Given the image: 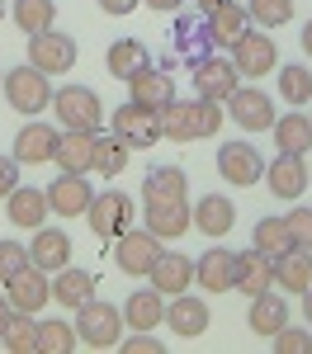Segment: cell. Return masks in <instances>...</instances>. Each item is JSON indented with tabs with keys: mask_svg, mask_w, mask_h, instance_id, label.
Here are the masks:
<instances>
[{
	"mask_svg": "<svg viewBox=\"0 0 312 354\" xmlns=\"http://www.w3.org/2000/svg\"><path fill=\"white\" fill-rule=\"evenodd\" d=\"M156 128L170 142H199V137L223 133V104L218 100H170L166 109H156Z\"/></svg>",
	"mask_w": 312,
	"mask_h": 354,
	"instance_id": "6da1fadb",
	"label": "cell"
},
{
	"mask_svg": "<svg viewBox=\"0 0 312 354\" xmlns=\"http://www.w3.org/2000/svg\"><path fill=\"white\" fill-rule=\"evenodd\" d=\"M123 335V312L104 298H90L76 307V340L90 350H113Z\"/></svg>",
	"mask_w": 312,
	"mask_h": 354,
	"instance_id": "7a4b0ae2",
	"label": "cell"
},
{
	"mask_svg": "<svg viewBox=\"0 0 312 354\" xmlns=\"http://www.w3.org/2000/svg\"><path fill=\"white\" fill-rule=\"evenodd\" d=\"M0 95L10 100V109L24 113V118H33V113H43L48 104H53V85H48V76L38 71V66H15V71H5V81H0Z\"/></svg>",
	"mask_w": 312,
	"mask_h": 354,
	"instance_id": "3957f363",
	"label": "cell"
},
{
	"mask_svg": "<svg viewBox=\"0 0 312 354\" xmlns=\"http://www.w3.org/2000/svg\"><path fill=\"white\" fill-rule=\"evenodd\" d=\"M76 38L71 33H62V28H43V33H28V66H38L43 76H62V71H71L76 66Z\"/></svg>",
	"mask_w": 312,
	"mask_h": 354,
	"instance_id": "277c9868",
	"label": "cell"
},
{
	"mask_svg": "<svg viewBox=\"0 0 312 354\" xmlns=\"http://www.w3.org/2000/svg\"><path fill=\"white\" fill-rule=\"evenodd\" d=\"M232 66H237V76H251V81H260V76H270L275 66H279V48H275V38L265 33V28H246L232 48Z\"/></svg>",
	"mask_w": 312,
	"mask_h": 354,
	"instance_id": "5b68a950",
	"label": "cell"
},
{
	"mask_svg": "<svg viewBox=\"0 0 312 354\" xmlns=\"http://www.w3.org/2000/svg\"><path fill=\"white\" fill-rule=\"evenodd\" d=\"M113 265H118V270L123 274H133V279H147V270H152V265H156V255H161V236H152V232H147V227H138V222H133V227H128V232H123V236H113Z\"/></svg>",
	"mask_w": 312,
	"mask_h": 354,
	"instance_id": "8992f818",
	"label": "cell"
},
{
	"mask_svg": "<svg viewBox=\"0 0 312 354\" xmlns=\"http://www.w3.org/2000/svg\"><path fill=\"white\" fill-rule=\"evenodd\" d=\"M53 109H57L62 133L66 128H100L104 123V104H100V95L90 85H62V90H53Z\"/></svg>",
	"mask_w": 312,
	"mask_h": 354,
	"instance_id": "52a82bcc",
	"label": "cell"
},
{
	"mask_svg": "<svg viewBox=\"0 0 312 354\" xmlns=\"http://www.w3.org/2000/svg\"><path fill=\"white\" fill-rule=\"evenodd\" d=\"M85 222H90V232H95L100 241H113V236H123V232L133 227V198L123 189L95 194L90 208H85Z\"/></svg>",
	"mask_w": 312,
	"mask_h": 354,
	"instance_id": "ba28073f",
	"label": "cell"
},
{
	"mask_svg": "<svg viewBox=\"0 0 312 354\" xmlns=\"http://www.w3.org/2000/svg\"><path fill=\"white\" fill-rule=\"evenodd\" d=\"M109 133L128 147V151H147L152 142H161V128H156V109H147L138 100H128V104H118L109 118Z\"/></svg>",
	"mask_w": 312,
	"mask_h": 354,
	"instance_id": "9c48e42d",
	"label": "cell"
},
{
	"mask_svg": "<svg viewBox=\"0 0 312 354\" xmlns=\"http://www.w3.org/2000/svg\"><path fill=\"white\" fill-rule=\"evenodd\" d=\"M5 298H10L15 312L38 317V312L53 302V274H43L38 265H28V270H19L15 279H5Z\"/></svg>",
	"mask_w": 312,
	"mask_h": 354,
	"instance_id": "30bf717a",
	"label": "cell"
},
{
	"mask_svg": "<svg viewBox=\"0 0 312 354\" xmlns=\"http://www.w3.org/2000/svg\"><path fill=\"white\" fill-rule=\"evenodd\" d=\"M227 113L237 118V128L265 133V128L275 123V100H270L260 85H237V90L227 95Z\"/></svg>",
	"mask_w": 312,
	"mask_h": 354,
	"instance_id": "8fae6325",
	"label": "cell"
},
{
	"mask_svg": "<svg viewBox=\"0 0 312 354\" xmlns=\"http://www.w3.org/2000/svg\"><path fill=\"white\" fill-rule=\"evenodd\" d=\"M218 170H223L227 185H255L260 175H265V156L255 151L251 142H241V137H232L218 147Z\"/></svg>",
	"mask_w": 312,
	"mask_h": 354,
	"instance_id": "7c38bea8",
	"label": "cell"
},
{
	"mask_svg": "<svg viewBox=\"0 0 312 354\" xmlns=\"http://www.w3.org/2000/svg\"><path fill=\"white\" fill-rule=\"evenodd\" d=\"M265 185H270V194L275 198H303L308 194V165H303V156H293V151H279L275 161H265V175H260Z\"/></svg>",
	"mask_w": 312,
	"mask_h": 354,
	"instance_id": "4fadbf2b",
	"label": "cell"
},
{
	"mask_svg": "<svg viewBox=\"0 0 312 354\" xmlns=\"http://www.w3.org/2000/svg\"><path fill=\"white\" fill-rule=\"evenodd\" d=\"M43 194H48V208H53L57 218H85V208H90V198H95L90 175H66V170H62Z\"/></svg>",
	"mask_w": 312,
	"mask_h": 354,
	"instance_id": "5bb4252c",
	"label": "cell"
},
{
	"mask_svg": "<svg viewBox=\"0 0 312 354\" xmlns=\"http://www.w3.org/2000/svg\"><path fill=\"white\" fill-rule=\"evenodd\" d=\"M246 28H251V15H246V5H237V0H223V5L203 10V33H208L213 53H218V48H232Z\"/></svg>",
	"mask_w": 312,
	"mask_h": 354,
	"instance_id": "9a60e30c",
	"label": "cell"
},
{
	"mask_svg": "<svg viewBox=\"0 0 312 354\" xmlns=\"http://www.w3.org/2000/svg\"><path fill=\"white\" fill-rule=\"evenodd\" d=\"M237 85H241V76H237L232 57L223 62V57L213 53V57H203V62L194 66V95H199V100H218V104H223Z\"/></svg>",
	"mask_w": 312,
	"mask_h": 354,
	"instance_id": "2e32d148",
	"label": "cell"
},
{
	"mask_svg": "<svg viewBox=\"0 0 312 354\" xmlns=\"http://www.w3.org/2000/svg\"><path fill=\"white\" fill-rule=\"evenodd\" d=\"M95 137H100V128H66V137H57V151H53L57 170H66V175H90Z\"/></svg>",
	"mask_w": 312,
	"mask_h": 354,
	"instance_id": "e0dca14e",
	"label": "cell"
},
{
	"mask_svg": "<svg viewBox=\"0 0 312 354\" xmlns=\"http://www.w3.org/2000/svg\"><path fill=\"white\" fill-rule=\"evenodd\" d=\"M147 279H152V288H161L166 298H175V293H185V288L194 283V260H190L185 250H166V245H161V255H156V265L147 270Z\"/></svg>",
	"mask_w": 312,
	"mask_h": 354,
	"instance_id": "ac0fdd59",
	"label": "cell"
},
{
	"mask_svg": "<svg viewBox=\"0 0 312 354\" xmlns=\"http://www.w3.org/2000/svg\"><path fill=\"white\" fill-rule=\"evenodd\" d=\"M28 265H38L43 274H57L62 265H71V236L62 227H33V245H28Z\"/></svg>",
	"mask_w": 312,
	"mask_h": 354,
	"instance_id": "d6986e66",
	"label": "cell"
},
{
	"mask_svg": "<svg viewBox=\"0 0 312 354\" xmlns=\"http://www.w3.org/2000/svg\"><path fill=\"white\" fill-rule=\"evenodd\" d=\"M208 302L203 298H194V293H175V298L166 302V322L161 326H170L180 340H194V335H203L208 330Z\"/></svg>",
	"mask_w": 312,
	"mask_h": 354,
	"instance_id": "ffe728a7",
	"label": "cell"
},
{
	"mask_svg": "<svg viewBox=\"0 0 312 354\" xmlns=\"http://www.w3.org/2000/svg\"><path fill=\"white\" fill-rule=\"evenodd\" d=\"M270 283L284 288V293H303V288H312V250L288 245L284 255H275V260H270Z\"/></svg>",
	"mask_w": 312,
	"mask_h": 354,
	"instance_id": "44dd1931",
	"label": "cell"
},
{
	"mask_svg": "<svg viewBox=\"0 0 312 354\" xmlns=\"http://www.w3.org/2000/svg\"><path fill=\"white\" fill-rule=\"evenodd\" d=\"M5 218L15 222V227H28V232H33V227H43V222L53 218V208H48V194L43 189H33V185H15V189L5 194Z\"/></svg>",
	"mask_w": 312,
	"mask_h": 354,
	"instance_id": "7402d4cb",
	"label": "cell"
},
{
	"mask_svg": "<svg viewBox=\"0 0 312 354\" xmlns=\"http://www.w3.org/2000/svg\"><path fill=\"white\" fill-rule=\"evenodd\" d=\"M147 232L152 236H161V241H180L190 227H194V218H190V203L185 198H170V203H147Z\"/></svg>",
	"mask_w": 312,
	"mask_h": 354,
	"instance_id": "603a6c76",
	"label": "cell"
},
{
	"mask_svg": "<svg viewBox=\"0 0 312 354\" xmlns=\"http://www.w3.org/2000/svg\"><path fill=\"white\" fill-rule=\"evenodd\" d=\"M118 312H123V326L152 330V326L166 322V293H161V288H138V293H128V302H123Z\"/></svg>",
	"mask_w": 312,
	"mask_h": 354,
	"instance_id": "cb8c5ba5",
	"label": "cell"
},
{
	"mask_svg": "<svg viewBox=\"0 0 312 354\" xmlns=\"http://www.w3.org/2000/svg\"><path fill=\"white\" fill-rule=\"evenodd\" d=\"M57 128H48V123H24L19 128V137H15V161L19 165H48L57 151Z\"/></svg>",
	"mask_w": 312,
	"mask_h": 354,
	"instance_id": "d4e9b609",
	"label": "cell"
},
{
	"mask_svg": "<svg viewBox=\"0 0 312 354\" xmlns=\"http://www.w3.org/2000/svg\"><path fill=\"white\" fill-rule=\"evenodd\" d=\"M232 274H237V250H203L194 260V283L208 293H232Z\"/></svg>",
	"mask_w": 312,
	"mask_h": 354,
	"instance_id": "484cf974",
	"label": "cell"
},
{
	"mask_svg": "<svg viewBox=\"0 0 312 354\" xmlns=\"http://www.w3.org/2000/svg\"><path fill=\"white\" fill-rule=\"evenodd\" d=\"M128 100H138L147 109H166L170 100H175V81H170L166 66H147L138 71L133 81H128Z\"/></svg>",
	"mask_w": 312,
	"mask_h": 354,
	"instance_id": "4316f807",
	"label": "cell"
},
{
	"mask_svg": "<svg viewBox=\"0 0 312 354\" xmlns=\"http://www.w3.org/2000/svg\"><path fill=\"white\" fill-rule=\"evenodd\" d=\"M190 218H194V227L208 236V241H218V236L232 232L237 208H232V198H223V194H203V198H199V208H190Z\"/></svg>",
	"mask_w": 312,
	"mask_h": 354,
	"instance_id": "83f0119b",
	"label": "cell"
},
{
	"mask_svg": "<svg viewBox=\"0 0 312 354\" xmlns=\"http://www.w3.org/2000/svg\"><path fill=\"white\" fill-rule=\"evenodd\" d=\"M265 288H275L270 283V255H260V250H237V274H232V293H246V298H255V293H265Z\"/></svg>",
	"mask_w": 312,
	"mask_h": 354,
	"instance_id": "f1b7e54d",
	"label": "cell"
},
{
	"mask_svg": "<svg viewBox=\"0 0 312 354\" xmlns=\"http://www.w3.org/2000/svg\"><path fill=\"white\" fill-rule=\"evenodd\" d=\"M95 274L90 270H76V265H62V270L53 274V302H62V307H81V302H90L95 298Z\"/></svg>",
	"mask_w": 312,
	"mask_h": 354,
	"instance_id": "f546056e",
	"label": "cell"
},
{
	"mask_svg": "<svg viewBox=\"0 0 312 354\" xmlns=\"http://www.w3.org/2000/svg\"><path fill=\"white\" fill-rule=\"evenodd\" d=\"M270 133H275V147L279 151H293V156H308L312 147V118L308 113H275V123H270Z\"/></svg>",
	"mask_w": 312,
	"mask_h": 354,
	"instance_id": "4dcf8cb0",
	"label": "cell"
},
{
	"mask_svg": "<svg viewBox=\"0 0 312 354\" xmlns=\"http://www.w3.org/2000/svg\"><path fill=\"white\" fill-rule=\"evenodd\" d=\"M185 194H190V175L180 165H156L142 180V203H170V198H185Z\"/></svg>",
	"mask_w": 312,
	"mask_h": 354,
	"instance_id": "1f68e13d",
	"label": "cell"
},
{
	"mask_svg": "<svg viewBox=\"0 0 312 354\" xmlns=\"http://www.w3.org/2000/svg\"><path fill=\"white\" fill-rule=\"evenodd\" d=\"M104 66H109V76L113 81H133V76H138V71H147V66H152V53H147V48H142L138 38H118V43H113L109 48V57H104Z\"/></svg>",
	"mask_w": 312,
	"mask_h": 354,
	"instance_id": "d6a6232c",
	"label": "cell"
},
{
	"mask_svg": "<svg viewBox=\"0 0 312 354\" xmlns=\"http://www.w3.org/2000/svg\"><path fill=\"white\" fill-rule=\"evenodd\" d=\"M288 322V302L279 298V293H255L251 298V312H246V326L255 330V335H275V330Z\"/></svg>",
	"mask_w": 312,
	"mask_h": 354,
	"instance_id": "836d02e7",
	"label": "cell"
},
{
	"mask_svg": "<svg viewBox=\"0 0 312 354\" xmlns=\"http://www.w3.org/2000/svg\"><path fill=\"white\" fill-rule=\"evenodd\" d=\"M170 43H175V53H180V62H190V66H199L203 57H213V43H208V33H203V24H194V19H175V33H170Z\"/></svg>",
	"mask_w": 312,
	"mask_h": 354,
	"instance_id": "e575fe53",
	"label": "cell"
},
{
	"mask_svg": "<svg viewBox=\"0 0 312 354\" xmlns=\"http://www.w3.org/2000/svg\"><path fill=\"white\" fill-rule=\"evenodd\" d=\"M76 345H81V340H76V326H66L62 317L33 322V350H43V354H71Z\"/></svg>",
	"mask_w": 312,
	"mask_h": 354,
	"instance_id": "d590c367",
	"label": "cell"
},
{
	"mask_svg": "<svg viewBox=\"0 0 312 354\" xmlns=\"http://www.w3.org/2000/svg\"><path fill=\"white\" fill-rule=\"evenodd\" d=\"M128 147L118 142L113 133H100L95 137V161H90V175H123L128 170Z\"/></svg>",
	"mask_w": 312,
	"mask_h": 354,
	"instance_id": "8d00e7d4",
	"label": "cell"
},
{
	"mask_svg": "<svg viewBox=\"0 0 312 354\" xmlns=\"http://www.w3.org/2000/svg\"><path fill=\"white\" fill-rule=\"evenodd\" d=\"M10 15H15V24L24 28V33H43V28L57 24V5L53 0H15Z\"/></svg>",
	"mask_w": 312,
	"mask_h": 354,
	"instance_id": "74e56055",
	"label": "cell"
},
{
	"mask_svg": "<svg viewBox=\"0 0 312 354\" xmlns=\"http://www.w3.org/2000/svg\"><path fill=\"white\" fill-rule=\"evenodd\" d=\"M288 245H293V236H288V222L284 218H260L255 222V250H260V255L275 260V255H284Z\"/></svg>",
	"mask_w": 312,
	"mask_h": 354,
	"instance_id": "f35d334b",
	"label": "cell"
},
{
	"mask_svg": "<svg viewBox=\"0 0 312 354\" xmlns=\"http://www.w3.org/2000/svg\"><path fill=\"white\" fill-rule=\"evenodd\" d=\"M279 95L298 109V104H308L312 100V71L303 62H293V66H279Z\"/></svg>",
	"mask_w": 312,
	"mask_h": 354,
	"instance_id": "ab89813d",
	"label": "cell"
},
{
	"mask_svg": "<svg viewBox=\"0 0 312 354\" xmlns=\"http://www.w3.org/2000/svg\"><path fill=\"white\" fill-rule=\"evenodd\" d=\"M246 15L260 28H279L293 19V0H246Z\"/></svg>",
	"mask_w": 312,
	"mask_h": 354,
	"instance_id": "60d3db41",
	"label": "cell"
},
{
	"mask_svg": "<svg viewBox=\"0 0 312 354\" xmlns=\"http://www.w3.org/2000/svg\"><path fill=\"white\" fill-rule=\"evenodd\" d=\"M0 345L15 354L33 350V322H28V312H15L10 322H5V330H0Z\"/></svg>",
	"mask_w": 312,
	"mask_h": 354,
	"instance_id": "b9f144b4",
	"label": "cell"
},
{
	"mask_svg": "<svg viewBox=\"0 0 312 354\" xmlns=\"http://www.w3.org/2000/svg\"><path fill=\"white\" fill-rule=\"evenodd\" d=\"M270 340H275V350H279V354H303V350H312V335L303 326H288V322H284Z\"/></svg>",
	"mask_w": 312,
	"mask_h": 354,
	"instance_id": "7bdbcfd3",
	"label": "cell"
},
{
	"mask_svg": "<svg viewBox=\"0 0 312 354\" xmlns=\"http://www.w3.org/2000/svg\"><path fill=\"white\" fill-rule=\"evenodd\" d=\"M19 270H28V245L0 241V283H5V279H15Z\"/></svg>",
	"mask_w": 312,
	"mask_h": 354,
	"instance_id": "ee69618b",
	"label": "cell"
},
{
	"mask_svg": "<svg viewBox=\"0 0 312 354\" xmlns=\"http://www.w3.org/2000/svg\"><path fill=\"white\" fill-rule=\"evenodd\" d=\"M284 222H288V236H293V245L312 250V208H293Z\"/></svg>",
	"mask_w": 312,
	"mask_h": 354,
	"instance_id": "f6af8a7d",
	"label": "cell"
},
{
	"mask_svg": "<svg viewBox=\"0 0 312 354\" xmlns=\"http://www.w3.org/2000/svg\"><path fill=\"white\" fill-rule=\"evenodd\" d=\"M118 350H128V354H161L166 345H161L152 330H133V335H118Z\"/></svg>",
	"mask_w": 312,
	"mask_h": 354,
	"instance_id": "bcb514c9",
	"label": "cell"
},
{
	"mask_svg": "<svg viewBox=\"0 0 312 354\" xmlns=\"http://www.w3.org/2000/svg\"><path fill=\"white\" fill-rule=\"evenodd\" d=\"M15 185H19V161L15 156H0V198L15 189Z\"/></svg>",
	"mask_w": 312,
	"mask_h": 354,
	"instance_id": "7dc6e473",
	"label": "cell"
},
{
	"mask_svg": "<svg viewBox=\"0 0 312 354\" xmlns=\"http://www.w3.org/2000/svg\"><path fill=\"white\" fill-rule=\"evenodd\" d=\"M138 5H142V0H100V10H104V15H133Z\"/></svg>",
	"mask_w": 312,
	"mask_h": 354,
	"instance_id": "c3c4849f",
	"label": "cell"
},
{
	"mask_svg": "<svg viewBox=\"0 0 312 354\" xmlns=\"http://www.w3.org/2000/svg\"><path fill=\"white\" fill-rule=\"evenodd\" d=\"M142 5H147V10H156V15H175L185 0H142Z\"/></svg>",
	"mask_w": 312,
	"mask_h": 354,
	"instance_id": "681fc988",
	"label": "cell"
},
{
	"mask_svg": "<svg viewBox=\"0 0 312 354\" xmlns=\"http://www.w3.org/2000/svg\"><path fill=\"white\" fill-rule=\"evenodd\" d=\"M10 317H15V307H10V298L0 293V330H5V322H10Z\"/></svg>",
	"mask_w": 312,
	"mask_h": 354,
	"instance_id": "f907efd6",
	"label": "cell"
},
{
	"mask_svg": "<svg viewBox=\"0 0 312 354\" xmlns=\"http://www.w3.org/2000/svg\"><path fill=\"white\" fill-rule=\"evenodd\" d=\"M303 53L312 57V19H308V24H303Z\"/></svg>",
	"mask_w": 312,
	"mask_h": 354,
	"instance_id": "816d5d0a",
	"label": "cell"
},
{
	"mask_svg": "<svg viewBox=\"0 0 312 354\" xmlns=\"http://www.w3.org/2000/svg\"><path fill=\"white\" fill-rule=\"evenodd\" d=\"M303 317L312 322V288H303Z\"/></svg>",
	"mask_w": 312,
	"mask_h": 354,
	"instance_id": "f5cc1de1",
	"label": "cell"
},
{
	"mask_svg": "<svg viewBox=\"0 0 312 354\" xmlns=\"http://www.w3.org/2000/svg\"><path fill=\"white\" fill-rule=\"evenodd\" d=\"M213 5H223V0H199V10H213Z\"/></svg>",
	"mask_w": 312,
	"mask_h": 354,
	"instance_id": "db71d44e",
	"label": "cell"
},
{
	"mask_svg": "<svg viewBox=\"0 0 312 354\" xmlns=\"http://www.w3.org/2000/svg\"><path fill=\"white\" fill-rule=\"evenodd\" d=\"M0 15H5V5H0Z\"/></svg>",
	"mask_w": 312,
	"mask_h": 354,
	"instance_id": "11a10c76",
	"label": "cell"
},
{
	"mask_svg": "<svg viewBox=\"0 0 312 354\" xmlns=\"http://www.w3.org/2000/svg\"><path fill=\"white\" fill-rule=\"evenodd\" d=\"M308 104H312V100H308ZM308 118H312V113H308Z\"/></svg>",
	"mask_w": 312,
	"mask_h": 354,
	"instance_id": "9f6ffc18",
	"label": "cell"
},
{
	"mask_svg": "<svg viewBox=\"0 0 312 354\" xmlns=\"http://www.w3.org/2000/svg\"><path fill=\"white\" fill-rule=\"evenodd\" d=\"M0 81H5V76H0Z\"/></svg>",
	"mask_w": 312,
	"mask_h": 354,
	"instance_id": "6f0895ef",
	"label": "cell"
}]
</instances>
